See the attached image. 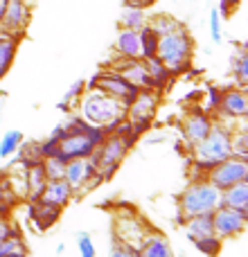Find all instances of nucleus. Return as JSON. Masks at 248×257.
I'll list each match as a JSON object with an SVG mask.
<instances>
[{
	"instance_id": "2",
	"label": "nucleus",
	"mask_w": 248,
	"mask_h": 257,
	"mask_svg": "<svg viewBox=\"0 0 248 257\" xmlns=\"http://www.w3.org/2000/svg\"><path fill=\"white\" fill-rule=\"evenodd\" d=\"M156 57L165 63L172 75H183L190 70L192 57H194V39H192L190 30L181 27V30L172 32V34L160 36L158 41V54Z\"/></svg>"
},
{
	"instance_id": "45",
	"label": "nucleus",
	"mask_w": 248,
	"mask_h": 257,
	"mask_svg": "<svg viewBox=\"0 0 248 257\" xmlns=\"http://www.w3.org/2000/svg\"><path fill=\"white\" fill-rule=\"evenodd\" d=\"M63 250H66V246H63V244H57V253H59V255H61V253H63Z\"/></svg>"
},
{
	"instance_id": "22",
	"label": "nucleus",
	"mask_w": 248,
	"mask_h": 257,
	"mask_svg": "<svg viewBox=\"0 0 248 257\" xmlns=\"http://www.w3.org/2000/svg\"><path fill=\"white\" fill-rule=\"evenodd\" d=\"M145 68H147V75H149V79H151V86H154V90L163 93V90L167 88L169 84H172L174 75L167 70V68H165V63L160 61L158 57L145 59Z\"/></svg>"
},
{
	"instance_id": "21",
	"label": "nucleus",
	"mask_w": 248,
	"mask_h": 257,
	"mask_svg": "<svg viewBox=\"0 0 248 257\" xmlns=\"http://www.w3.org/2000/svg\"><path fill=\"white\" fill-rule=\"evenodd\" d=\"M45 183H48V178H45L43 165L41 163H34V165H30V167H25V196L30 199V203L41 196Z\"/></svg>"
},
{
	"instance_id": "40",
	"label": "nucleus",
	"mask_w": 248,
	"mask_h": 257,
	"mask_svg": "<svg viewBox=\"0 0 248 257\" xmlns=\"http://www.w3.org/2000/svg\"><path fill=\"white\" fill-rule=\"evenodd\" d=\"M108 257H140V255H138V250H136V248H129V246L115 244Z\"/></svg>"
},
{
	"instance_id": "31",
	"label": "nucleus",
	"mask_w": 248,
	"mask_h": 257,
	"mask_svg": "<svg viewBox=\"0 0 248 257\" xmlns=\"http://www.w3.org/2000/svg\"><path fill=\"white\" fill-rule=\"evenodd\" d=\"M192 244H194V248L199 250L201 255H205V257H219L221 255V248H223V241L219 239L217 235L199 237V239H194Z\"/></svg>"
},
{
	"instance_id": "6",
	"label": "nucleus",
	"mask_w": 248,
	"mask_h": 257,
	"mask_svg": "<svg viewBox=\"0 0 248 257\" xmlns=\"http://www.w3.org/2000/svg\"><path fill=\"white\" fill-rule=\"evenodd\" d=\"M154 230L142 217H138L136 212L131 214H115L113 219V232H115V244L129 246V248H140V244L147 239V235Z\"/></svg>"
},
{
	"instance_id": "19",
	"label": "nucleus",
	"mask_w": 248,
	"mask_h": 257,
	"mask_svg": "<svg viewBox=\"0 0 248 257\" xmlns=\"http://www.w3.org/2000/svg\"><path fill=\"white\" fill-rule=\"evenodd\" d=\"M138 255L140 257H174V250H172V244L167 241V237L151 230L147 235V239L140 244V248H138Z\"/></svg>"
},
{
	"instance_id": "4",
	"label": "nucleus",
	"mask_w": 248,
	"mask_h": 257,
	"mask_svg": "<svg viewBox=\"0 0 248 257\" xmlns=\"http://www.w3.org/2000/svg\"><path fill=\"white\" fill-rule=\"evenodd\" d=\"M77 108H79L81 120H86L93 126H106L115 120H127V108L97 90L84 93V97L77 102Z\"/></svg>"
},
{
	"instance_id": "7",
	"label": "nucleus",
	"mask_w": 248,
	"mask_h": 257,
	"mask_svg": "<svg viewBox=\"0 0 248 257\" xmlns=\"http://www.w3.org/2000/svg\"><path fill=\"white\" fill-rule=\"evenodd\" d=\"M205 181L210 185H214L219 192L228 190V187L237 185V183H244L248 181V160H241V158H226L223 163L214 165L210 172H205Z\"/></svg>"
},
{
	"instance_id": "39",
	"label": "nucleus",
	"mask_w": 248,
	"mask_h": 257,
	"mask_svg": "<svg viewBox=\"0 0 248 257\" xmlns=\"http://www.w3.org/2000/svg\"><path fill=\"white\" fill-rule=\"evenodd\" d=\"M237 5H239V0H219V7H217L219 16H221V18H230L232 14H235Z\"/></svg>"
},
{
	"instance_id": "23",
	"label": "nucleus",
	"mask_w": 248,
	"mask_h": 257,
	"mask_svg": "<svg viewBox=\"0 0 248 257\" xmlns=\"http://www.w3.org/2000/svg\"><path fill=\"white\" fill-rule=\"evenodd\" d=\"M221 205L223 208H232V210L248 212V181L237 183V185L223 190L221 192Z\"/></svg>"
},
{
	"instance_id": "29",
	"label": "nucleus",
	"mask_w": 248,
	"mask_h": 257,
	"mask_svg": "<svg viewBox=\"0 0 248 257\" xmlns=\"http://www.w3.org/2000/svg\"><path fill=\"white\" fill-rule=\"evenodd\" d=\"M23 145V131L18 128H9L0 136V158H12Z\"/></svg>"
},
{
	"instance_id": "30",
	"label": "nucleus",
	"mask_w": 248,
	"mask_h": 257,
	"mask_svg": "<svg viewBox=\"0 0 248 257\" xmlns=\"http://www.w3.org/2000/svg\"><path fill=\"white\" fill-rule=\"evenodd\" d=\"M230 147H232V156H235V158L248 160V128L244 124H237L232 128Z\"/></svg>"
},
{
	"instance_id": "37",
	"label": "nucleus",
	"mask_w": 248,
	"mask_h": 257,
	"mask_svg": "<svg viewBox=\"0 0 248 257\" xmlns=\"http://www.w3.org/2000/svg\"><path fill=\"white\" fill-rule=\"evenodd\" d=\"M84 93H86V79H77L75 84L68 88V93L63 95V102H68V104H72V106H75V104L84 97Z\"/></svg>"
},
{
	"instance_id": "34",
	"label": "nucleus",
	"mask_w": 248,
	"mask_h": 257,
	"mask_svg": "<svg viewBox=\"0 0 248 257\" xmlns=\"http://www.w3.org/2000/svg\"><path fill=\"white\" fill-rule=\"evenodd\" d=\"M223 18L219 16V12H217V7L210 12V39H212V43L214 45H221V41H223Z\"/></svg>"
},
{
	"instance_id": "10",
	"label": "nucleus",
	"mask_w": 248,
	"mask_h": 257,
	"mask_svg": "<svg viewBox=\"0 0 248 257\" xmlns=\"http://www.w3.org/2000/svg\"><path fill=\"white\" fill-rule=\"evenodd\" d=\"M248 223V212H241V210H232V208H223L219 205L212 212V228L214 235L221 241L235 239V237L244 235Z\"/></svg>"
},
{
	"instance_id": "13",
	"label": "nucleus",
	"mask_w": 248,
	"mask_h": 257,
	"mask_svg": "<svg viewBox=\"0 0 248 257\" xmlns=\"http://www.w3.org/2000/svg\"><path fill=\"white\" fill-rule=\"evenodd\" d=\"M97 169L95 163L90 158H77V160H68L66 163V172H63V181L72 187L75 194L79 192H88L90 181L95 178Z\"/></svg>"
},
{
	"instance_id": "43",
	"label": "nucleus",
	"mask_w": 248,
	"mask_h": 257,
	"mask_svg": "<svg viewBox=\"0 0 248 257\" xmlns=\"http://www.w3.org/2000/svg\"><path fill=\"white\" fill-rule=\"evenodd\" d=\"M5 7H7V0H0V25H3V16H5Z\"/></svg>"
},
{
	"instance_id": "32",
	"label": "nucleus",
	"mask_w": 248,
	"mask_h": 257,
	"mask_svg": "<svg viewBox=\"0 0 248 257\" xmlns=\"http://www.w3.org/2000/svg\"><path fill=\"white\" fill-rule=\"evenodd\" d=\"M43 165V172H45V178L48 181H61L63 178V172H66V160L61 156H50V158H43L41 160Z\"/></svg>"
},
{
	"instance_id": "38",
	"label": "nucleus",
	"mask_w": 248,
	"mask_h": 257,
	"mask_svg": "<svg viewBox=\"0 0 248 257\" xmlns=\"http://www.w3.org/2000/svg\"><path fill=\"white\" fill-rule=\"evenodd\" d=\"M86 136H88V140L93 142V147L97 149V147H102V142L106 140V131H104L102 126H88V131H86Z\"/></svg>"
},
{
	"instance_id": "18",
	"label": "nucleus",
	"mask_w": 248,
	"mask_h": 257,
	"mask_svg": "<svg viewBox=\"0 0 248 257\" xmlns=\"http://www.w3.org/2000/svg\"><path fill=\"white\" fill-rule=\"evenodd\" d=\"M113 54L115 59H140V39L138 32L133 30H120L113 43Z\"/></svg>"
},
{
	"instance_id": "24",
	"label": "nucleus",
	"mask_w": 248,
	"mask_h": 257,
	"mask_svg": "<svg viewBox=\"0 0 248 257\" xmlns=\"http://www.w3.org/2000/svg\"><path fill=\"white\" fill-rule=\"evenodd\" d=\"M185 237L187 241H194L199 237H210L214 235V228H212V214H199V217H190L185 219Z\"/></svg>"
},
{
	"instance_id": "16",
	"label": "nucleus",
	"mask_w": 248,
	"mask_h": 257,
	"mask_svg": "<svg viewBox=\"0 0 248 257\" xmlns=\"http://www.w3.org/2000/svg\"><path fill=\"white\" fill-rule=\"evenodd\" d=\"M72 196H75L72 187L61 178V181H48V183H45L43 192H41V196L36 201H43V203L54 205V208H61L63 210L72 201Z\"/></svg>"
},
{
	"instance_id": "44",
	"label": "nucleus",
	"mask_w": 248,
	"mask_h": 257,
	"mask_svg": "<svg viewBox=\"0 0 248 257\" xmlns=\"http://www.w3.org/2000/svg\"><path fill=\"white\" fill-rule=\"evenodd\" d=\"M5 257H27V250H18V253H12V255H5Z\"/></svg>"
},
{
	"instance_id": "41",
	"label": "nucleus",
	"mask_w": 248,
	"mask_h": 257,
	"mask_svg": "<svg viewBox=\"0 0 248 257\" xmlns=\"http://www.w3.org/2000/svg\"><path fill=\"white\" fill-rule=\"evenodd\" d=\"M158 0H124V7H138V9H149Z\"/></svg>"
},
{
	"instance_id": "42",
	"label": "nucleus",
	"mask_w": 248,
	"mask_h": 257,
	"mask_svg": "<svg viewBox=\"0 0 248 257\" xmlns=\"http://www.w3.org/2000/svg\"><path fill=\"white\" fill-rule=\"evenodd\" d=\"M57 111L63 113V115H70V113H72V104H68V102H63V99H61V102L57 104Z\"/></svg>"
},
{
	"instance_id": "35",
	"label": "nucleus",
	"mask_w": 248,
	"mask_h": 257,
	"mask_svg": "<svg viewBox=\"0 0 248 257\" xmlns=\"http://www.w3.org/2000/svg\"><path fill=\"white\" fill-rule=\"evenodd\" d=\"M221 95H223V88H219V86H210L208 93H203V97H205L203 111L210 113V115H214L217 108H219V102H221Z\"/></svg>"
},
{
	"instance_id": "3",
	"label": "nucleus",
	"mask_w": 248,
	"mask_h": 257,
	"mask_svg": "<svg viewBox=\"0 0 248 257\" xmlns=\"http://www.w3.org/2000/svg\"><path fill=\"white\" fill-rule=\"evenodd\" d=\"M178 212L185 214V219L199 217V214H212L221 205V192L210 185L205 178H192L187 187L176 199Z\"/></svg>"
},
{
	"instance_id": "27",
	"label": "nucleus",
	"mask_w": 248,
	"mask_h": 257,
	"mask_svg": "<svg viewBox=\"0 0 248 257\" xmlns=\"http://www.w3.org/2000/svg\"><path fill=\"white\" fill-rule=\"evenodd\" d=\"M147 25H149L158 36L172 34V32H176V30H181V27H185L176 16H172V14H156L154 18H147Z\"/></svg>"
},
{
	"instance_id": "28",
	"label": "nucleus",
	"mask_w": 248,
	"mask_h": 257,
	"mask_svg": "<svg viewBox=\"0 0 248 257\" xmlns=\"http://www.w3.org/2000/svg\"><path fill=\"white\" fill-rule=\"evenodd\" d=\"M138 39H140V59H142V61L158 54V41H160V36L156 34V32L151 30L149 25H145V27H140V30H138Z\"/></svg>"
},
{
	"instance_id": "36",
	"label": "nucleus",
	"mask_w": 248,
	"mask_h": 257,
	"mask_svg": "<svg viewBox=\"0 0 248 257\" xmlns=\"http://www.w3.org/2000/svg\"><path fill=\"white\" fill-rule=\"evenodd\" d=\"M18 250H27L21 235H12V237H7V239H0V257L18 253Z\"/></svg>"
},
{
	"instance_id": "8",
	"label": "nucleus",
	"mask_w": 248,
	"mask_h": 257,
	"mask_svg": "<svg viewBox=\"0 0 248 257\" xmlns=\"http://www.w3.org/2000/svg\"><path fill=\"white\" fill-rule=\"evenodd\" d=\"M95 90L106 95V97H111V99H115V102H120L124 108H127L129 104L138 97V93H140L136 86H131L122 75H117L113 68H104V70L97 72V86H95Z\"/></svg>"
},
{
	"instance_id": "33",
	"label": "nucleus",
	"mask_w": 248,
	"mask_h": 257,
	"mask_svg": "<svg viewBox=\"0 0 248 257\" xmlns=\"http://www.w3.org/2000/svg\"><path fill=\"white\" fill-rule=\"evenodd\" d=\"M75 244H77V250H79L81 257H97V248H95V244H93V237H90L86 230L77 232Z\"/></svg>"
},
{
	"instance_id": "15",
	"label": "nucleus",
	"mask_w": 248,
	"mask_h": 257,
	"mask_svg": "<svg viewBox=\"0 0 248 257\" xmlns=\"http://www.w3.org/2000/svg\"><path fill=\"white\" fill-rule=\"evenodd\" d=\"M108 68H113L117 75H122L124 79L131 86H136L138 90H147V88L154 90L142 59H113V61L108 63Z\"/></svg>"
},
{
	"instance_id": "14",
	"label": "nucleus",
	"mask_w": 248,
	"mask_h": 257,
	"mask_svg": "<svg viewBox=\"0 0 248 257\" xmlns=\"http://www.w3.org/2000/svg\"><path fill=\"white\" fill-rule=\"evenodd\" d=\"M158 104H160L158 90L151 88L140 90L138 97L127 106V122H147V124H151L156 111H158Z\"/></svg>"
},
{
	"instance_id": "11",
	"label": "nucleus",
	"mask_w": 248,
	"mask_h": 257,
	"mask_svg": "<svg viewBox=\"0 0 248 257\" xmlns=\"http://www.w3.org/2000/svg\"><path fill=\"white\" fill-rule=\"evenodd\" d=\"M212 124H214V115L205 113L201 106H192L190 111L185 113V117L181 120V136H183V140H185V145L190 147V149L194 145H199L210 133Z\"/></svg>"
},
{
	"instance_id": "1",
	"label": "nucleus",
	"mask_w": 248,
	"mask_h": 257,
	"mask_svg": "<svg viewBox=\"0 0 248 257\" xmlns=\"http://www.w3.org/2000/svg\"><path fill=\"white\" fill-rule=\"evenodd\" d=\"M230 138H232V128L226 126L223 122L214 120L210 133L192 147V158H194V178H203L205 172L214 167V165L223 163L226 158L232 156V147H230Z\"/></svg>"
},
{
	"instance_id": "12",
	"label": "nucleus",
	"mask_w": 248,
	"mask_h": 257,
	"mask_svg": "<svg viewBox=\"0 0 248 257\" xmlns=\"http://www.w3.org/2000/svg\"><path fill=\"white\" fill-rule=\"evenodd\" d=\"M30 21H32V7L27 0H7L0 32L14 34V36H23L27 25H30Z\"/></svg>"
},
{
	"instance_id": "25",
	"label": "nucleus",
	"mask_w": 248,
	"mask_h": 257,
	"mask_svg": "<svg viewBox=\"0 0 248 257\" xmlns=\"http://www.w3.org/2000/svg\"><path fill=\"white\" fill-rule=\"evenodd\" d=\"M230 72H232V79H235L237 88H246L248 86V52L244 50V45H239V50L232 54Z\"/></svg>"
},
{
	"instance_id": "17",
	"label": "nucleus",
	"mask_w": 248,
	"mask_h": 257,
	"mask_svg": "<svg viewBox=\"0 0 248 257\" xmlns=\"http://www.w3.org/2000/svg\"><path fill=\"white\" fill-rule=\"evenodd\" d=\"M30 219L34 223L36 230L45 232L52 226H57V221L61 219V208H54V205H48L43 201H32L30 205Z\"/></svg>"
},
{
	"instance_id": "20",
	"label": "nucleus",
	"mask_w": 248,
	"mask_h": 257,
	"mask_svg": "<svg viewBox=\"0 0 248 257\" xmlns=\"http://www.w3.org/2000/svg\"><path fill=\"white\" fill-rule=\"evenodd\" d=\"M18 43H21V36L0 32V81L12 70L14 59H16V52H18Z\"/></svg>"
},
{
	"instance_id": "5",
	"label": "nucleus",
	"mask_w": 248,
	"mask_h": 257,
	"mask_svg": "<svg viewBox=\"0 0 248 257\" xmlns=\"http://www.w3.org/2000/svg\"><path fill=\"white\" fill-rule=\"evenodd\" d=\"M127 151H129L127 142H124L117 133L106 136V140L102 142V147H97V149L93 151L90 160L95 163L97 176L102 178V181H111V178L115 176L120 165H122V160H124V156H127Z\"/></svg>"
},
{
	"instance_id": "46",
	"label": "nucleus",
	"mask_w": 248,
	"mask_h": 257,
	"mask_svg": "<svg viewBox=\"0 0 248 257\" xmlns=\"http://www.w3.org/2000/svg\"><path fill=\"white\" fill-rule=\"evenodd\" d=\"M0 122H3V108H0Z\"/></svg>"
},
{
	"instance_id": "26",
	"label": "nucleus",
	"mask_w": 248,
	"mask_h": 257,
	"mask_svg": "<svg viewBox=\"0 0 248 257\" xmlns=\"http://www.w3.org/2000/svg\"><path fill=\"white\" fill-rule=\"evenodd\" d=\"M117 25H120V30H133V32H138L140 27L147 25V14H145V9L122 7L120 18H117Z\"/></svg>"
},
{
	"instance_id": "9",
	"label": "nucleus",
	"mask_w": 248,
	"mask_h": 257,
	"mask_svg": "<svg viewBox=\"0 0 248 257\" xmlns=\"http://www.w3.org/2000/svg\"><path fill=\"white\" fill-rule=\"evenodd\" d=\"M246 115H248V97L244 88H223L221 102H219V108L214 113V120L235 128V122L237 120L241 122Z\"/></svg>"
}]
</instances>
